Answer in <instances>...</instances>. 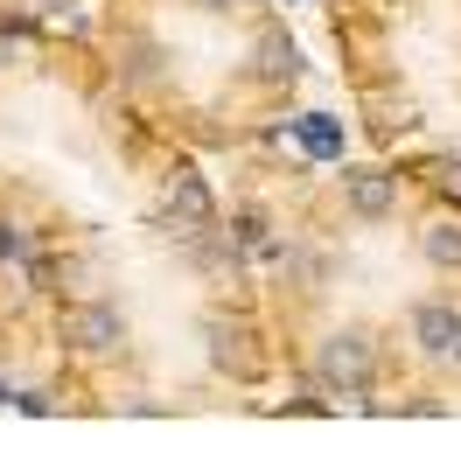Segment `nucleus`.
Segmentation results:
<instances>
[{"label": "nucleus", "mask_w": 461, "mask_h": 461, "mask_svg": "<svg viewBox=\"0 0 461 461\" xmlns=\"http://www.w3.org/2000/svg\"><path fill=\"white\" fill-rule=\"evenodd\" d=\"M371 377H377V349L364 329H343V336L321 343V384L329 392H371Z\"/></svg>", "instance_id": "f257e3e1"}, {"label": "nucleus", "mask_w": 461, "mask_h": 461, "mask_svg": "<svg viewBox=\"0 0 461 461\" xmlns=\"http://www.w3.org/2000/svg\"><path fill=\"white\" fill-rule=\"evenodd\" d=\"M343 203H349V217L384 224V217L399 210V182H392V175H377V168H349L343 175Z\"/></svg>", "instance_id": "f03ea898"}, {"label": "nucleus", "mask_w": 461, "mask_h": 461, "mask_svg": "<svg viewBox=\"0 0 461 461\" xmlns=\"http://www.w3.org/2000/svg\"><path fill=\"white\" fill-rule=\"evenodd\" d=\"M161 210L175 217V230H182V238L217 224V203H210V182H203V175H175L168 189H161Z\"/></svg>", "instance_id": "7ed1b4c3"}, {"label": "nucleus", "mask_w": 461, "mask_h": 461, "mask_svg": "<svg viewBox=\"0 0 461 461\" xmlns=\"http://www.w3.org/2000/svg\"><path fill=\"white\" fill-rule=\"evenodd\" d=\"M63 343L70 349H113L119 343V308H105V301H77V308H63Z\"/></svg>", "instance_id": "20e7f679"}, {"label": "nucleus", "mask_w": 461, "mask_h": 461, "mask_svg": "<svg viewBox=\"0 0 461 461\" xmlns=\"http://www.w3.org/2000/svg\"><path fill=\"white\" fill-rule=\"evenodd\" d=\"M412 343L433 357H461V308L455 301H420L412 308Z\"/></svg>", "instance_id": "39448f33"}, {"label": "nucleus", "mask_w": 461, "mask_h": 461, "mask_svg": "<svg viewBox=\"0 0 461 461\" xmlns=\"http://www.w3.org/2000/svg\"><path fill=\"white\" fill-rule=\"evenodd\" d=\"M420 252H427V266L455 273V266H461V230H455V224H433V230H420Z\"/></svg>", "instance_id": "423d86ee"}, {"label": "nucleus", "mask_w": 461, "mask_h": 461, "mask_svg": "<svg viewBox=\"0 0 461 461\" xmlns=\"http://www.w3.org/2000/svg\"><path fill=\"white\" fill-rule=\"evenodd\" d=\"M301 140L315 147V154H336V147H343V140H336V126H321V119H308V126H301Z\"/></svg>", "instance_id": "0eeeda50"}, {"label": "nucleus", "mask_w": 461, "mask_h": 461, "mask_svg": "<svg viewBox=\"0 0 461 461\" xmlns=\"http://www.w3.org/2000/svg\"><path fill=\"white\" fill-rule=\"evenodd\" d=\"M14 259H29V238L14 224H0V266H14Z\"/></svg>", "instance_id": "6e6552de"}, {"label": "nucleus", "mask_w": 461, "mask_h": 461, "mask_svg": "<svg viewBox=\"0 0 461 461\" xmlns=\"http://www.w3.org/2000/svg\"><path fill=\"white\" fill-rule=\"evenodd\" d=\"M440 189H447V196H461V161H447V168H440Z\"/></svg>", "instance_id": "1a4fd4ad"}, {"label": "nucleus", "mask_w": 461, "mask_h": 461, "mask_svg": "<svg viewBox=\"0 0 461 461\" xmlns=\"http://www.w3.org/2000/svg\"><path fill=\"white\" fill-rule=\"evenodd\" d=\"M35 7H63V0H35Z\"/></svg>", "instance_id": "9d476101"}]
</instances>
